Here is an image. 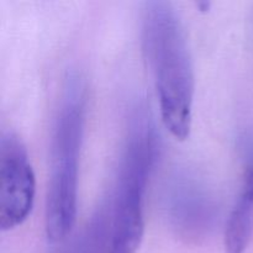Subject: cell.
I'll return each instance as SVG.
<instances>
[{"label": "cell", "mask_w": 253, "mask_h": 253, "mask_svg": "<svg viewBox=\"0 0 253 253\" xmlns=\"http://www.w3.org/2000/svg\"><path fill=\"white\" fill-rule=\"evenodd\" d=\"M85 126V86L77 74L67 78L51 138V172L46 198L47 239L63 241L77 216L78 169Z\"/></svg>", "instance_id": "3"}, {"label": "cell", "mask_w": 253, "mask_h": 253, "mask_svg": "<svg viewBox=\"0 0 253 253\" xmlns=\"http://www.w3.org/2000/svg\"><path fill=\"white\" fill-rule=\"evenodd\" d=\"M157 151L155 124L145 106L138 105L128 120L113 188L90 220L106 253H136L142 242L145 194Z\"/></svg>", "instance_id": "1"}, {"label": "cell", "mask_w": 253, "mask_h": 253, "mask_svg": "<svg viewBox=\"0 0 253 253\" xmlns=\"http://www.w3.org/2000/svg\"><path fill=\"white\" fill-rule=\"evenodd\" d=\"M36 180L26 146L7 131L0 140V229L9 231L29 217L35 202Z\"/></svg>", "instance_id": "4"}, {"label": "cell", "mask_w": 253, "mask_h": 253, "mask_svg": "<svg viewBox=\"0 0 253 253\" xmlns=\"http://www.w3.org/2000/svg\"><path fill=\"white\" fill-rule=\"evenodd\" d=\"M244 178L239 198L225 229L226 253H245L253 237V133H245L240 141Z\"/></svg>", "instance_id": "6"}, {"label": "cell", "mask_w": 253, "mask_h": 253, "mask_svg": "<svg viewBox=\"0 0 253 253\" xmlns=\"http://www.w3.org/2000/svg\"><path fill=\"white\" fill-rule=\"evenodd\" d=\"M142 42L163 125L177 140L192 128L194 67L184 26L170 2L151 0L142 11Z\"/></svg>", "instance_id": "2"}, {"label": "cell", "mask_w": 253, "mask_h": 253, "mask_svg": "<svg viewBox=\"0 0 253 253\" xmlns=\"http://www.w3.org/2000/svg\"><path fill=\"white\" fill-rule=\"evenodd\" d=\"M165 209L175 232L185 239H198L210 229L215 207L204 185L193 175L177 173L166 188Z\"/></svg>", "instance_id": "5"}]
</instances>
